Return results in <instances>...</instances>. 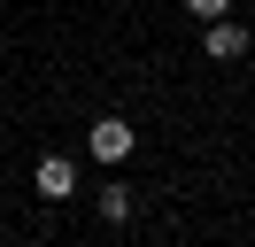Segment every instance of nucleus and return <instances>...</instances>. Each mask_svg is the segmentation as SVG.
<instances>
[{
	"mask_svg": "<svg viewBox=\"0 0 255 247\" xmlns=\"http://www.w3.org/2000/svg\"><path fill=\"white\" fill-rule=\"evenodd\" d=\"M186 8L201 15V23H209V15H224V8H232V0H186Z\"/></svg>",
	"mask_w": 255,
	"mask_h": 247,
	"instance_id": "5",
	"label": "nucleus"
},
{
	"mask_svg": "<svg viewBox=\"0 0 255 247\" xmlns=\"http://www.w3.org/2000/svg\"><path fill=\"white\" fill-rule=\"evenodd\" d=\"M31 185H39V201H70L78 193V162H70V154H39Z\"/></svg>",
	"mask_w": 255,
	"mask_h": 247,
	"instance_id": "3",
	"label": "nucleus"
},
{
	"mask_svg": "<svg viewBox=\"0 0 255 247\" xmlns=\"http://www.w3.org/2000/svg\"><path fill=\"white\" fill-rule=\"evenodd\" d=\"M85 147H93V154H101V162H124V154H131V147H139V131H131V124H124V116H101V124H93V131H85Z\"/></svg>",
	"mask_w": 255,
	"mask_h": 247,
	"instance_id": "2",
	"label": "nucleus"
},
{
	"mask_svg": "<svg viewBox=\"0 0 255 247\" xmlns=\"http://www.w3.org/2000/svg\"><path fill=\"white\" fill-rule=\"evenodd\" d=\"M93 209L109 216V224H131V185H116V178H109V185L93 193Z\"/></svg>",
	"mask_w": 255,
	"mask_h": 247,
	"instance_id": "4",
	"label": "nucleus"
},
{
	"mask_svg": "<svg viewBox=\"0 0 255 247\" xmlns=\"http://www.w3.org/2000/svg\"><path fill=\"white\" fill-rule=\"evenodd\" d=\"M201 54H209V62H240V54H248V23L209 15V23H201Z\"/></svg>",
	"mask_w": 255,
	"mask_h": 247,
	"instance_id": "1",
	"label": "nucleus"
}]
</instances>
